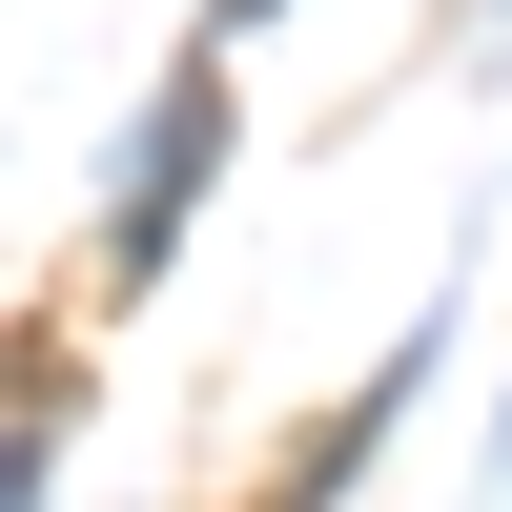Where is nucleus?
<instances>
[{
	"instance_id": "f257e3e1",
	"label": "nucleus",
	"mask_w": 512,
	"mask_h": 512,
	"mask_svg": "<svg viewBox=\"0 0 512 512\" xmlns=\"http://www.w3.org/2000/svg\"><path fill=\"white\" fill-rule=\"evenodd\" d=\"M205 164H226V62H164V103H144V164H123V267H164V246H185Z\"/></svg>"
}]
</instances>
